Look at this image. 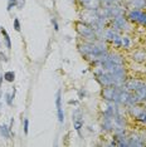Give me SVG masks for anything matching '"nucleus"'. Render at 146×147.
Masks as SVG:
<instances>
[{
    "label": "nucleus",
    "mask_w": 146,
    "mask_h": 147,
    "mask_svg": "<svg viewBox=\"0 0 146 147\" xmlns=\"http://www.w3.org/2000/svg\"><path fill=\"white\" fill-rule=\"evenodd\" d=\"M77 48H78V52L81 53V55L83 57L89 64H92L102 54L108 52L107 43L105 40H102V39H96L93 42L83 40V42L78 43Z\"/></svg>",
    "instance_id": "nucleus-1"
},
{
    "label": "nucleus",
    "mask_w": 146,
    "mask_h": 147,
    "mask_svg": "<svg viewBox=\"0 0 146 147\" xmlns=\"http://www.w3.org/2000/svg\"><path fill=\"white\" fill-rule=\"evenodd\" d=\"M108 26L115 29L116 32L121 33V34H128V33H131L134 30L132 23L127 20L125 14H121V15H117V16H115V18H112L108 23Z\"/></svg>",
    "instance_id": "nucleus-2"
},
{
    "label": "nucleus",
    "mask_w": 146,
    "mask_h": 147,
    "mask_svg": "<svg viewBox=\"0 0 146 147\" xmlns=\"http://www.w3.org/2000/svg\"><path fill=\"white\" fill-rule=\"evenodd\" d=\"M76 32H77V34L81 36L83 40H89V42H93L96 39H98L97 34H96L95 29L92 25L87 24V23L79 20V22H76Z\"/></svg>",
    "instance_id": "nucleus-3"
},
{
    "label": "nucleus",
    "mask_w": 146,
    "mask_h": 147,
    "mask_svg": "<svg viewBox=\"0 0 146 147\" xmlns=\"http://www.w3.org/2000/svg\"><path fill=\"white\" fill-rule=\"evenodd\" d=\"M125 16L132 24H139L146 28V10L145 9L144 10H141V9H127L125 13Z\"/></svg>",
    "instance_id": "nucleus-4"
},
{
    "label": "nucleus",
    "mask_w": 146,
    "mask_h": 147,
    "mask_svg": "<svg viewBox=\"0 0 146 147\" xmlns=\"http://www.w3.org/2000/svg\"><path fill=\"white\" fill-rule=\"evenodd\" d=\"M121 38H122V34L118 32H116L115 29L112 28H106L103 34H102V40H105L106 43L111 44L114 48L116 49H121Z\"/></svg>",
    "instance_id": "nucleus-5"
},
{
    "label": "nucleus",
    "mask_w": 146,
    "mask_h": 147,
    "mask_svg": "<svg viewBox=\"0 0 146 147\" xmlns=\"http://www.w3.org/2000/svg\"><path fill=\"white\" fill-rule=\"evenodd\" d=\"M121 87H102L101 89V98L105 102H112L116 103L118 98V93H120Z\"/></svg>",
    "instance_id": "nucleus-6"
},
{
    "label": "nucleus",
    "mask_w": 146,
    "mask_h": 147,
    "mask_svg": "<svg viewBox=\"0 0 146 147\" xmlns=\"http://www.w3.org/2000/svg\"><path fill=\"white\" fill-rule=\"evenodd\" d=\"M145 137L142 132H134V133H128V140H127V145L128 147L131 146H146L145 142Z\"/></svg>",
    "instance_id": "nucleus-7"
},
{
    "label": "nucleus",
    "mask_w": 146,
    "mask_h": 147,
    "mask_svg": "<svg viewBox=\"0 0 146 147\" xmlns=\"http://www.w3.org/2000/svg\"><path fill=\"white\" fill-rule=\"evenodd\" d=\"M144 79H139V78H128L127 77V79L125 81V83L122 84V87L126 89V91H128V92H136L140 87L144 84Z\"/></svg>",
    "instance_id": "nucleus-8"
},
{
    "label": "nucleus",
    "mask_w": 146,
    "mask_h": 147,
    "mask_svg": "<svg viewBox=\"0 0 146 147\" xmlns=\"http://www.w3.org/2000/svg\"><path fill=\"white\" fill-rule=\"evenodd\" d=\"M77 3L83 10H98L102 6L99 0H77Z\"/></svg>",
    "instance_id": "nucleus-9"
},
{
    "label": "nucleus",
    "mask_w": 146,
    "mask_h": 147,
    "mask_svg": "<svg viewBox=\"0 0 146 147\" xmlns=\"http://www.w3.org/2000/svg\"><path fill=\"white\" fill-rule=\"evenodd\" d=\"M72 118H73V127L74 129L77 131V133L81 136V129L83 128V115L79 109H76L72 115Z\"/></svg>",
    "instance_id": "nucleus-10"
},
{
    "label": "nucleus",
    "mask_w": 146,
    "mask_h": 147,
    "mask_svg": "<svg viewBox=\"0 0 146 147\" xmlns=\"http://www.w3.org/2000/svg\"><path fill=\"white\" fill-rule=\"evenodd\" d=\"M131 59L135 63H139V64H145L146 63V49H144V48L135 49V51L131 53Z\"/></svg>",
    "instance_id": "nucleus-11"
},
{
    "label": "nucleus",
    "mask_w": 146,
    "mask_h": 147,
    "mask_svg": "<svg viewBox=\"0 0 146 147\" xmlns=\"http://www.w3.org/2000/svg\"><path fill=\"white\" fill-rule=\"evenodd\" d=\"M124 6L127 9H141L146 8V0H124Z\"/></svg>",
    "instance_id": "nucleus-12"
},
{
    "label": "nucleus",
    "mask_w": 146,
    "mask_h": 147,
    "mask_svg": "<svg viewBox=\"0 0 146 147\" xmlns=\"http://www.w3.org/2000/svg\"><path fill=\"white\" fill-rule=\"evenodd\" d=\"M101 129H102V132H105V133H114V131H115L114 118H106V117H102Z\"/></svg>",
    "instance_id": "nucleus-13"
},
{
    "label": "nucleus",
    "mask_w": 146,
    "mask_h": 147,
    "mask_svg": "<svg viewBox=\"0 0 146 147\" xmlns=\"http://www.w3.org/2000/svg\"><path fill=\"white\" fill-rule=\"evenodd\" d=\"M144 105H140V103H136V105H131L128 107H126V109H127V115L131 117V118L136 119L139 116H140V113L144 111Z\"/></svg>",
    "instance_id": "nucleus-14"
},
{
    "label": "nucleus",
    "mask_w": 146,
    "mask_h": 147,
    "mask_svg": "<svg viewBox=\"0 0 146 147\" xmlns=\"http://www.w3.org/2000/svg\"><path fill=\"white\" fill-rule=\"evenodd\" d=\"M134 94L136 97V101H137V103L144 105V103L146 102V82H144V84H142L140 88L137 89V91L134 92Z\"/></svg>",
    "instance_id": "nucleus-15"
},
{
    "label": "nucleus",
    "mask_w": 146,
    "mask_h": 147,
    "mask_svg": "<svg viewBox=\"0 0 146 147\" xmlns=\"http://www.w3.org/2000/svg\"><path fill=\"white\" fill-rule=\"evenodd\" d=\"M132 45H134V40H132L131 36L127 35V34H122V38H121V49H124V51H128V49L132 48Z\"/></svg>",
    "instance_id": "nucleus-16"
},
{
    "label": "nucleus",
    "mask_w": 146,
    "mask_h": 147,
    "mask_svg": "<svg viewBox=\"0 0 146 147\" xmlns=\"http://www.w3.org/2000/svg\"><path fill=\"white\" fill-rule=\"evenodd\" d=\"M0 135L3 136V138L9 140L11 136H14V132L11 131V128L9 127V125L3 123V125H0Z\"/></svg>",
    "instance_id": "nucleus-17"
},
{
    "label": "nucleus",
    "mask_w": 146,
    "mask_h": 147,
    "mask_svg": "<svg viewBox=\"0 0 146 147\" xmlns=\"http://www.w3.org/2000/svg\"><path fill=\"white\" fill-rule=\"evenodd\" d=\"M0 33H1L3 35V39H4V43H5V47L8 51H11V40H10V35L8 34V32L5 30L4 28L1 26V30H0Z\"/></svg>",
    "instance_id": "nucleus-18"
},
{
    "label": "nucleus",
    "mask_w": 146,
    "mask_h": 147,
    "mask_svg": "<svg viewBox=\"0 0 146 147\" xmlns=\"http://www.w3.org/2000/svg\"><path fill=\"white\" fill-rule=\"evenodd\" d=\"M55 107H57V111L63 109L62 108V92H61V89L57 91V93H55Z\"/></svg>",
    "instance_id": "nucleus-19"
},
{
    "label": "nucleus",
    "mask_w": 146,
    "mask_h": 147,
    "mask_svg": "<svg viewBox=\"0 0 146 147\" xmlns=\"http://www.w3.org/2000/svg\"><path fill=\"white\" fill-rule=\"evenodd\" d=\"M3 76H4V81L9 82V83H13V82L15 81V73L13 72V71H8V72H5Z\"/></svg>",
    "instance_id": "nucleus-20"
},
{
    "label": "nucleus",
    "mask_w": 146,
    "mask_h": 147,
    "mask_svg": "<svg viewBox=\"0 0 146 147\" xmlns=\"http://www.w3.org/2000/svg\"><path fill=\"white\" fill-rule=\"evenodd\" d=\"M136 121L139 123H141L142 126H146V108H144V111L140 113V116L136 118Z\"/></svg>",
    "instance_id": "nucleus-21"
},
{
    "label": "nucleus",
    "mask_w": 146,
    "mask_h": 147,
    "mask_svg": "<svg viewBox=\"0 0 146 147\" xmlns=\"http://www.w3.org/2000/svg\"><path fill=\"white\" fill-rule=\"evenodd\" d=\"M5 103L8 106H13V101H14V97L11 96V93H5Z\"/></svg>",
    "instance_id": "nucleus-22"
},
{
    "label": "nucleus",
    "mask_w": 146,
    "mask_h": 147,
    "mask_svg": "<svg viewBox=\"0 0 146 147\" xmlns=\"http://www.w3.org/2000/svg\"><path fill=\"white\" fill-rule=\"evenodd\" d=\"M15 6H18V0H8V8H6V10L11 11V9L15 8Z\"/></svg>",
    "instance_id": "nucleus-23"
},
{
    "label": "nucleus",
    "mask_w": 146,
    "mask_h": 147,
    "mask_svg": "<svg viewBox=\"0 0 146 147\" xmlns=\"http://www.w3.org/2000/svg\"><path fill=\"white\" fill-rule=\"evenodd\" d=\"M13 28H14L16 32H20L22 25H20V20H19L18 18H15L14 20H13Z\"/></svg>",
    "instance_id": "nucleus-24"
},
{
    "label": "nucleus",
    "mask_w": 146,
    "mask_h": 147,
    "mask_svg": "<svg viewBox=\"0 0 146 147\" xmlns=\"http://www.w3.org/2000/svg\"><path fill=\"white\" fill-rule=\"evenodd\" d=\"M23 129H24L25 135H28V132H29V119L28 118L23 119Z\"/></svg>",
    "instance_id": "nucleus-25"
},
{
    "label": "nucleus",
    "mask_w": 146,
    "mask_h": 147,
    "mask_svg": "<svg viewBox=\"0 0 146 147\" xmlns=\"http://www.w3.org/2000/svg\"><path fill=\"white\" fill-rule=\"evenodd\" d=\"M52 25H53V28H54L55 32L59 30V24H58V22H57V19L55 18H52Z\"/></svg>",
    "instance_id": "nucleus-26"
},
{
    "label": "nucleus",
    "mask_w": 146,
    "mask_h": 147,
    "mask_svg": "<svg viewBox=\"0 0 146 147\" xmlns=\"http://www.w3.org/2000/svg\"><path fill=\"white\" fill-rule=\"evenodd\" d=\"M0 59H1V61H4V62H9L8 57H6L4 53H1V52H0Z\"/></svg>",
    "instance_id": "nucleus-27"
},
{
    "label": "nucleus",
    "mask_w": 146,
    "mask_h": 147,
    "mask_svg": "<svg viewBox=\"0 0 146 147\" xmlns=\"http://www.w3.org/2000/svg\"><path fill=\"white\" fill-rule=\"evenodd\" d=\"M78 96H79V98H83V97L86 96V92L84 91H82V89H81V91H78Z\"/></svg>",
    "instance_id": "nucleus-28"
},
{
    "label": "nucleus",
    "mask_w": 146,
    "mask_h": 147,
    "mask_svg": "<svg viewBox=\"0 0 146 147\" xmlns=\"http://www.w3.org/2000/svg\"><path fill=\"white\" fill-rule=\"evenodd\" d=\"M3 81H4V76H1V73H0V88H1V84H3Z\"/></svg>",
    "instance_id": "nucleus-29"
},
{
    "label": "nucleus",
    "mask_w": 146,
    "mask_h": 147,
    "mask_svg": "<svg viewBox=\"0 0 146 147\" xmlns=\"http://www.w3.org/2000/svg\"><path fill=\"white\" fill-rule=\"evenodd\" d=\"M69 105H74L76 106V105H78V102L77 101H69Z\"/></svg>",
    "instance_id": "nucleus-30"
},
{
    "label": "nucleus",
    "mask_w": 146,
    "mask_h": 147,
    "mask_svg": "<svg viewBox=\"0 0 146 147\" xmlns=\"http://www.w3.org/2000/svg\"><path fill=\"white\" fill-rule=\"evenodd\" d=\"M1 97H3V96H1V92H0V99H1Z\"/></svg>",
    "instance_id": "nucleus-31"
},
{
    "label": "nucleus",
    "mask_w": 146,
    "mask_h": 147,
    "mask_svg": "<svg viewBox=\"0 0 146 147\" xmlns=\"http://www.w3.org/2000/svg\"><path fill=\"white\" fill-rule=\"evenodd\" d=\"M144 107H145V108H146V102H145V103H144Z\"/></svg>",
    "instance_id": "nucleus-32"
},
{
    "label": "nucleus",
    "mask_w": 146,
    "mask_h": 147,
    "mask_svg": "<svg viewBox=\"0 0 146 147\" xmlns=\"http://www.w3.org/2000/svg\"><path fill=\"white\" fill-rule=\"evenodd\" d=\"M0 47H1V42H0Z\"/></svg>",
    "instance_id": "nucleus-33"
},
{
    "label": "nucleus",
    "mask_w": 146,
    "mask_h": 147,
    "mask_svg": "<svg viewBox=\"0 0 146 147\" xmlns=\"http://www.w3.org/2000/svg\"><path fill=\"white\" fill-rule=\"evenodd\" d=\"M0 30H1V26H0Z\"/></svg>",
    "instance_id": "nucleus-34"
},
{
    "label": "nucleus",
    "mask_w": 146,
    "mask_h": 147,
    "mask_svg": "<svg viewBox=\"0 0 146 147\" xmlns=\"http://www.w3.org/2000/svg\"><path fill=\"white\" fill-rule=\"evenodd\" d=\"M145 9H146V8H145Z\"/></svg>",
    "instance_id": "nucleus-35"
}]
</instances>
